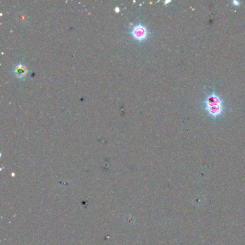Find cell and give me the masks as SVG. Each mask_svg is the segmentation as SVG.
Here are the masks:
<instances>
[{"instance_id":"4","label":"cell","mask_w":245,"mask_h":245,"mask_svg":"<svg viewBox=\"0 0 245 245\" xmlns=\"http://www.w3.org/2000/svg\"><path fill=\"white\" fill-rule=\"evenodd\" d=\"M232 5L235 6V7H239V6H240V4L241 2L239 1H236V0H234V1L232 2Z\"/></svg>"},{"instance_id":"2","label":"cell","mask_w":245,"mask_h":245,"mask_svg":"<svg viewBox=\"0 0 245 245\" xmlns=\"http://www.w3.org/2000/svg\"><path fill=\"white\" fill-rule=\"evenodd\" d=\"M131 35L136 40L142 42L147 39L150 35V32L145 25L139 23L132 27L131 29Z\"/></svg>"},{"instance_id":"3","label":"cell","mask_w":245,"mask_h":245,"mask_svg":"<svg viewBox=\"0 0 245 245\" xmlns=\"http://www.w3.org/2000/svg\"><path fill=\"white\" fill-rule=\"evenodd\" d=\"M14 73L18 78H24L27 74V68L22 64H18L14 69Z\"/></svg>"},{"instance_id":"6","label":"cell","mask_w":245,"mask_h":245,"mask_svg":"<svg viewBox=\"0 0 245 245\" xmlns=\"http://www.w3.org/2000/svg\"><path fill=\"white\" fill-rule=\"evenodd\" d=\"M115 10H116V11H117V12H118L119 11V7H116V9H115Z\"/></svg>"},{"instance_id":"5","label":"cell","mask_w":245,"mask_h":245,"mask_svg":"<svg viewBox=\"0 0 245 245\" xmlns=\"http://www.w3.org/2000/svg\"><path fill=\"white\" fill-rule=\"evenodd\" d=\"M171 0H167V1H165V2H164V4H165V5H167V4L171 3Z\"/></svg>"},{"instance_id":"1","label":"cell","mask_w":245,"mask_h":245,"mask_svg":"<svg viewBox=\"0 0 245 245\" xmlns=\"http://www.w3.org/2000/svg\"><path fill=\"white\" fill-rule=\"evenodd\" d=\"M203 109L211 118L216 119L225 112V104L223 98L216 92L212 91L205 96L203 102Z\"/></svg>"}]
</instances>
